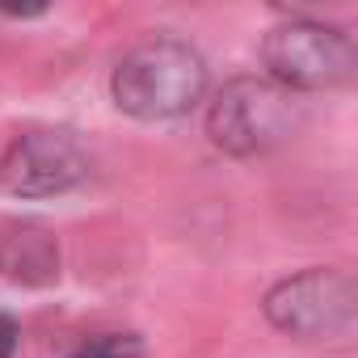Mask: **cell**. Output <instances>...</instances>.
<instances>
[{"mask_svg": "<svg viewBox=\"0 0 358 358\" xmlns=\"http://www.w3.org/2000/svg\"><path fill=\"white\" fill-rule=\"evenodd\" d=\"M89 177V152L72 131L34 127L9 139L0 152V190L13 199H51L68 194Z\"/></svg>", "mask_w": 358, "mask_h": 358, "instance_id": "obj_5", "label": "cell"}, {"mask_svg": "<svg viewBox=\"0 0 358 358\" xmlns=\"http://www.w3.org/2000/svg\"><path fill=\"white\" fill-rule=\"evenodd\" d=\"M266 320L299 341L333 337L358 320V278L333 266L299 270L270 287L266 295Z\"/></svg>", "mask_w": 358, "mask_h": 358, "instance_id": "obj_4", "label": "cell"}, {"mask_svg": "<svg viewBox=\"0 0 358 358\" xmlns=\"http://www.w3.org/2000/svg\"><path fill=\"white\" fill-rule=\"evenodd\" d=\"M295 127H299L295 93L274 80H257V76L228 80L207 114L211 143L232 156H262L278 148L282 139H291Z\"/></svg>", "mask_w": 358, "mask_h": 358, "instance_id": "obj_2", "label": "cell"}, {"mask_svg": "<svg viewBox=\"0 0 358 358\" xmlns=\"http://www.w3.org/2000/svg\"><path fill=\"white\" fill-rule=\"evenodd\" d=\"M262 64L270 68L274 85L291 93H316V89H337L358 72V47L345 38V30L299 17L266 34Z\"/></svg>", "mask_w": 358, "mask_h": 358, "instance_id": "obj_3", "label": "cell"}, {"mask_svg": "<svg viewBox=\"0 0 358 358\" xmlns=\"http://www.w3.org/2000/svg\"><path fill=\"white\" fill-rule=\"evenodd\" d=\"M139 354H143L139 337H131V333H106V337L80 345V350L68 354V358H139Z\"/></svg>", "mask_w": 358, "mask_h": 358, "instance_id": "obj_6", "label": "cell"}, {"mask_svg": "<svg viewBox=\"0 0 358 358\" xmlns=\"http://www.w3.org/2000/svg\"><path fill=\"white\" fill-rule=\"evenodd\" d=\"M17 354V320L9 312H0V358Z\"/></svg>", "mask_w": 358, "mask_h": 358, "instance_id": "obj_7", "label": "cell"}, {"mask_svg": "<svg viewBox=\"0 0 358 358\" xmlns=\"http://www.w3.org/2000/svg\"><path fill=\"white\" fill-rule=\"evenodd\" d=\"M110 93L114 106L139 122L182 118L207 93V64L182 38H148L118 59Z\"/></svg>", "mask_w": 358, "mask_h": 358, "instance_id": "obj_1", "label": "cell"}]
</instances>
